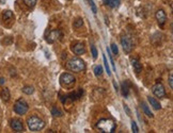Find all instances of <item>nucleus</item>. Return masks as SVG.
Here are the masks:
<instances>
[{
    "mask_svg": "<svg viewBox=\"0 0 173 133\" xmlns=\"http://www.w3.org/2000/svg\"><path fill=\"white\" fill-rule=\"evenodd\" d=\"M96 128L99 130L100 132L104 133H112L115 131V128H117V125L115 122L111 121V119L108 118H102L97 121L96 124Z\"/></svg>",
    "mask_w": 173,
    "mask_h": 133,
    "instance_id": "nucleus-1",
    "label": "nucleus"
},
{
    "mask_svg": "<svg viewBox=\"0 0 173 133\" xmlns=\"http://www.w3.org/2000/svg\"><path fill=\"white\" fill-rule=\"evenodd\" d=\"M66 68L74 72H81L82 70H84V68H86V64H84V62L81 59L73 58L69 60V61H68Z\"/></svg>",
    "mask_w": 173,
    "mask_h": 133,
    "instance_id": "nucleus-2",
    "label": "nucleus"
},
{
    "mask_svg": "<svg viewBox=\"0 0 173 133\" xmlns=\"http://www.w3.org/2000/svg\"><path fill=\"white\" fill-rule=\"evenodd\" d=\"M27 125L28 128L31 130V131H41L42 129H44L45 127V122H44L43 119H41L40 117L38 116H31L27 119Z\"/></svg>",
    "mask_w": 173,
    "mask_h": 133,
    "instance_id": "nucleus-3",
    "label": "nucleus"
},
{
    "mask_svg": "<svg viewBox=\"0 0 173 133\" xmlns=\"http://www.w3.org/2000/svg\"><path fill=\"white\" fill-rule=\"evenodd\" d=\"M76 82V79L72 74H69V72H63L60 76V84L63 87H68V88H72L73 85Z\"/></svg>",
    "mask_w": 173,
    "mask_h": 133,
    "instance_id": "nucleus-4",
    "label": "nucleus"
},
{
    "mask_svg": "<svg viewBox=\"0 0 173 133\" xmlns=\"http://www.w3.org/2000/svg\"><path fill=\"white\" fill-rule=\"evenodd\" d=\"M28 110H29V106L26 102L25 99L23 98L18 99L14 104V112L16 114H18V115H25Z\"/></svg>",
    "mask_w": 173,
    "mask_h": 133,
    "instance_id": "nucleus-5",
    "label": "nucleus"
},
{
    "mask_svg": "<svg viewBox=\"0 0 173 133\" xmlns=\"http://www.w3.org/2000/svg\"><path fill=\"white\" fill-rule=\"evenodd\" d=\"M121 45L123 47V50L126 52V53H130L134 49V44L133 41L130 36L127 35H123L121 37Z\"/></svg>",
    "mask_w": 173,
    "mask_h": 133,
    "instance_id": "nucleus-6",
    "label": "nucleus"
},
{
    "mask_svg": "<svg viewBox=\"0 0 173 133\" xmlns=\"http://www.w3.org/2000/svg\"><path fill=\"white\" fill-rule=\"evenodd\" d=\"M152 92H153V94L156 97L159 98L166 97V88H165V86L161 83H156L153 86V88H152Z\"/></svg>",
    "mask_w": 173,
    "mask_h": 133,
    "instance_id": "nucleus-7",
    "label": "nucleus"
},
{
    "mask_svg": "<svg viewBox=\"0 0 173 133\" xmlns=\"http://www.w3.org/2000/svg\"><path fill=\"white\" fill-rule=\"evenodd\" d=\"M61 37H62V33L60 30H53V31H49L47 37H46V41L49 44H53L55 42L59 41Z\"/></svg>",
    "mask_w": 173,
    "mask_h": 133,
    "instance_id": "nucleus-8",
    "label": "nucleus"
},
{
    "mask_svg": "<svg viewBox=\"0 0 173 133\" xmlns=\"http://www.w3.org/2000/svg\"><path fill=\"white\" fill-rule=\"evenodd\" d=\"M155 17H156V20L157 22H158V25L162 27V26H165V23L167 22V15H166V12L164 11L162 9L160 10H157L156 14H155Z\"/></svg>",
    "mask_w": 173,
    "mask_h": 133,
    "instance_id": "nucleus-9",
    "label": "nucleus"
},
{
    "mask_svg": "<svg viewBox=\"0 0 173 133\" xmlns=\"http://www.w3.org/2000/svg\"><path fill=\"white\" fill-rule=\"evenodd\" d=\"M10 126L13 130H14L15 132H23L24 131V125H23L22 121H19V119H11V121H10Z\"/></svg>",
    "mask_w": 173,
    "mask_h": 133,
    "instance_id": "nucleus-10",
    "label": "nucleus"
},
{
    "mask_svg": "<svg viewBox=\"0 0 173 133\" xmlns=\"http://www.w3.org/2000/svg\"><path fill=\"white\" fill-rule=\"evenodd\" d=\"M72 51L77 56H82V54L86 53V47L82 43H76L72 47Z\"/></svg>",
    "mask_w": 173,
    "mask_h": 133,
    "instance_id": "nucleus-11",
    "label": "nucleus"
},
{
    "mask_svg": "<svg viewBox=\"0 0 173 133\" xmlns=\"http://www.w3.org/2000/svg\"><path fill=\"white\" fill-rule=\"evenodd\" d=\"M130 81H124V82H122V84H121V88H122V94H123V96L125 98H127L128 95H130Z\"/></svg>",
    "mask_w": 173,
    "mask_h": 133,
    "instance_id": "nucleus-12",
    "label": "nucleus"
},
{
    "mask_svg": "<svg viewBox=\"0 0 173 133\" xmlns=\"http://www.w3.org/2000/svg\"><path fill=\"white\" fill-rule=\"evenodd\" d=\"M131 65H133L134 69H135L137 74H140L142 71V64L140 63V61L138 59H131Z\"/></svg>",
    "mask_w": 173,
    "mask_h": 133,
    "instance_id": "nucleus-13",
    "label": "nucleus"
},
{
    "mask_svg": "<svg viewBox=\"0 0 173 133\" xmlns=\"http://www.w3.org/2000/svg\"><path fill=\"white\" fill-rule=\"evenodd\" d=\"M0 97H1V99L4 102H8V101L10 100V98H11V94H10L9 88H7V87L2 88L1 93H0Z\"/></svg>",
    "mask_w": 173,
    "mask_h": 133,
    "instance_id": "nucleus-14",
    "label": "nucleus"
},
{
    "mask_svg": "<svg viewBox=\"0 0 173 133\" xmlns=\"http://www.w3.org/2000/svg\"><path fill=\"white\" fill-rule=\"evenodd\" d=\"M148 100H149V102L151 103V106H153L155 110H160V109H161L160 103H159L158 100H156V99H155L154 97H151V96H149Z\"/></svg>",
    "mask_w": 173,
    "mask_h": 133,
    "instance_id": "nucleus-15",
    "label": "nucleus"
},
{
    "mask_svg": "<svg viewBox=\"0 0 173 133\" xmlns=\"http://www.w3.org/2000/svg\"><path fill=\"white\" fill-rule=\"evenodd\" d=\"M103 1H104L106 6L112 7V9H115V7L120 6V0H103Z\"/></svg>",
    "mask_w": 173,
    "mask_h": 133,
    "instance_id": "nucleus-16",
    "label": "nucleus"
},
{
    "mask_svg": "<svg viewBox=\"0 0 173 133\" xmlns=\"http://www.w3.org/2000/svg\"><path fill=\"white\" fill-rule=\"evenodd\" d=\"M141 108H142V110H143V112H144V114H145L146 116H149V117H153V114H152V112H151V110L149 109V106L146 104L145 102H142L141 103Z\"/></svg>",
    "mask_w": 173,
    "mask_h": 133,
    "instance_id": "nucleus-17",
    "label": "nucleus"
},
{
    "mask_svg": "<svg viewBox=\"0 0 173 133\" xmlns=\"http://www.w3.org/2000/svg\"><path fill=\"white\" fill-rule=\"evenodd\" d=\"M34 92V87L30 86V85H26V86L23 87V93L26 94V95H31Z\"/></svg>",
    "mask_w": 173,
    "mask_h": 133,
    "instance_id": "nucleus-18",
    "label": "nucleus"
},
{
    "mask_svg": "<svg viewBox=\"0 0 173 133\" xmlns=\"http://www.w3.org/2000/svg\"><path fill=\"white\" fill-rule=\"evenodd\" d=\"M73 26H74V28H76V29L81 28L82 26H84V19H82V18H77V19L74 22Z\"/></svg>",
    "mask_w": 173,
    "mask_h": 133,
    "instance_id": "nucleus-19",
    "label": "nucleus"
},
{
    "mask_svg": "<svg viewBox=\"0 0 173 133\" xmlns=\"http://www.w3.org/2000/svg\"><path fill=\"white\" fill-rule=\"evenodd\" d=\"M2 18L3 20H10L13 18V12L12 11H4L2 14Z\"/></svg>",
    "mask_w": 173,
    "mask_h": 133,
    "instance_id": "nucleus-20",
    "label": "nucleus"
},
{
    "mask_svg": "<svg viewBox=\"0 0 173 133\" xmlns=\"http://www.w3.org/2000/svg\"><path fill=\"white\" fill-rule=\"evenodd\" d=\"M94 74H95L96 77L102 76V74H103V67L100 66V65H97V66L94 67Z\"/></svg>",
    "mask_w": 173,
    "mask_h": 133,
    "instance_id": "nucleus-21",
    "label": "nucleus"
},
{
    "mask_svg": "<svg viewBox=\"0 0 173 133\" xmlns=\"http://www.w3.org/2000/svg\"><path fill=\"white\" fill-rule=\"evenodd\" d=\"M51 114H53L55 117H61L63 114H62V112L61 111H59L58 109L56 108V106H53V109H51Z\"/></svg>",
    "mask_w": 173,
    "mask_h": 133,
    "instance_id": "nucleus-22",
    "label": "nucleus"
},
{
    "mask_svg": "<svg viewBox=\"0 0 173 133\" xmlns=\"http://www.w3.org/2000/svg\"><path fill=\"white\" fill-rule=\"evenodd\" d=\"M103 60H104V65H105V68H106V71H107L108 76H111V71H110L109 65H108V61H107V59H106V56H105V54L103 56Z\"/></svg>",
    "mask_w": 173,
    "mask_h": 133,
    "instance_id": "nucleus-23",
    "label": "nucleus"
},
{
    "mask_svg": "<svg viewBox=\"0 0 173 133\" xmlns=\"http://www.w3.org/2000/svg\"><path fill=\"white\" fill-rule=\"evenodd\" d=\"M23 1L25 2V4L27 7H33L37 4V1L38 0H23Z\"/></svg>",
    "mask_w": 173,
    "mask_h": 133,
    "instance_id": "nucleus-24",
    "label": "nucleus"
},
{
    "mask_svg": "<svg viewBox=\"0 0 173 133\" xmlns=\"http://www.w3.org/2000/svg\"><path fill=\"white\" fill-rule=\"evenodd\" d=\"M107 52H108V56H109V59H110V63H111V66H112V68L113 70L115 71V64H114V61H113V59H112V56H111V51H110V49L109 48H107Z\"/></svg>",
    "mask_w": 173,
    "mask_h": 133,
    "instance_id": "nucleus-25",
    "label": "nucleus"
},
{
    "mask_svg": "<svg viewBox=\"0 0 173 133\" xmlns=\"http://www.w3.org/2000/svg\"><path fill=\"white\" fill-rule=\"evenodd\" d=\"M91 53H92V57H93V59H94V60L97 58V54H99V52H97L96 47H95L94 45H91Z\"/></svg>",
    "mask_w": 173,
    "mask_h": 133,
    "instance_id": "nucleus-26",
    "label": "nucleus"
},
{
    "mask_svg": "<svg viewBox=\"0 0 173 133\" xmlns=\"http://www.w3.org/2000/svg\"><path fill=\"white\" fill-rule=\"evenodd\" d=\"M89 3H90V7H91V9H92V12L94 13V14H96L97 9H96V6H95L94 1H93V0H89Z\"/></svg>",
    "mask_w": 173,
    "mask_h": 133,
    "instance_id": "nucleus-27",
    "label": "nucleus"
},
{
    "mask_svg": "<svg viewBox=\"0 0 173 133\" xmlns=\"http://www.w3.org/2000/svg\"><path fill=\"white\" fill-rule=\"evenodd\" d=\"M111 50H112V52H113V54H115V56H117V54L119 53V48H118V46H117V44H114V43H112L111 44Z\"/></svg>",
    "mask_w": 173,
    "mask_h": 133,
    "instance_id": "nucleus-28",
    "label": "nucleus"
},
{
    "mask_svg": "<svg viewBox=\"0 0 173 133\" xmlns=\"http://www.w3.org/2000/svg\"><path fill=\"white\" fill-rule=\"evenodd\" d=\"M131 130H133L134 133H138L139 132V129H138V126H137L136 121H131Z\"/></svg>",
    "mask_w": 173,
    "mask_h": 133,
    "instance_id": "nucleus-29",
    "label": "nucleus"
},
{
    "mask_svg": "<svg viewBox=\"0 0 173 133\" xmlns=\"http://www.w3.org/2000/svg\"><path fill=\"white\" fill-rule=\"evenodd\" d=\"M169 85H170V88H173V75H172V72L169 76Z\"/></svg>",
    "mask_w": 173,
    "mask_h": 133,
    "instance_id": "nucleus-30",
    "label": "nucleus"
},
{
    "mask_svg": "<svg viewBox=\"0 0 173 133\" xmlns=\"http://www.w3.org/2000/svg\"><path fill=\"white\" fill-rule=\"evenodd\" d=\"M124 109H125V111L127 112V115H130V109H128V106H126V104H125V106H124Z\"/></svg>",
    "mask_w": 173,
    "mask_h": 133,
    "instance_id": "nucleus-31",
    "label": "nucleus"
},
{
    "mask_svg": "<svg viewBox=\"0 0 173 133\" xmlns=\"http://www.w3.org/2000/svg\"><path fill=\"white\" fill-rule=\"evenodd\" d=\"M4 82H6L4 81V78H0V84H3Z\"/></svg>",
    "mask_w": 173,
    "mask_h": 133,
    "instance_id": "nucleus-32",
    "label": "nucleus"
}]
</instances>
